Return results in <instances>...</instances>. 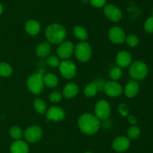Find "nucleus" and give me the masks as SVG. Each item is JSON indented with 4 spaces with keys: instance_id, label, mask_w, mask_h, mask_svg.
<instances>
[{
    "instance_id": "1",
    "label": "nucleus",
    "mask_w": 153,
    "mask_h": 153,
    "mask_svg": "<svg viewBox=\"0 0 153 153\" xmlns=\"http://www.w3.org/2000/svg\"><path fill=\"white\" fill-rule=\"evenodd\" d=\"M79 129L82 133L92 135L97 133L100 128V121L96 116L85 113L81 116L78 121Z\"/></svg>"
},
{
    "instance_id": "2",
    "label": "nucleus",
    "mask_w": 153,
    "mask_h": 153,
    "mask_svg": "<svg viewBox=\"0 0 153 153\" xmlns=\"http://www.w3.org/2000/svg\"><path fill=\"white\" fill-rule=\"evenodd\" d=\"M46 36L50 43L58 44L64 41L67 36V32L63 26L58 23H53L46 28Z\"/></svg>"
},
{
    "instance_id": "3",
    "label": "nucleus",
    "mask_w": 153,
    "mask_h": 153,
    "mask_svg": "<svg viewBox=\"0 0 153 153\" xmlns=\"http://www.w3.org/2000/svg\"><path fill=\"white\" fill-rule=\"evenodd\" d=\"M43 71L40 70L37 73L33 74L27 80V87L31 93L38 94L43 92L44 88Z\"/></svg>"
},
{
    "instance_id": "4",
    "label": "nucleus",
    "mask_w": 153,
    "mask_h": 153,
    "mask_svg": "<svg viewBox=\"0 0 153 153\" xmlns=\"http://www.w3.org/2000/svg\"><path fill=\"white\" fill-rule=\"evenodd\" d=\"M129 74L135 80L144 79L148 74L147 65L143 62H134L130 65Z\"/></svg>"
},
{
    "instance_id": "5",
    "label": "nucleus",
    "mask_w": 153,
    "mask_h": 153,
    "mask_svg": "<svg viewBox=\"0 0 153 153\" xmlns=\"http://www.w3.org/2000/svg\"><path fill=\"white\" fill-rule=\"evenodd\" d=\"M75 54L78 60L82 62H86L91 58L92 50L89 44L87 42H81L76 45L75 48Z\"/></svg>"
},
{
    "instance_id": "6",
    "label": "nucleus",
    "mask_w": 153,
    "mask_h": 153,
    "mask_svg": "<svg viewBox=\"0 0 153 153\" xmlns=\"http://www.w3.org/2000/svg\"><path fill=\"white\" fill-rule=\"evenodd\" d=\"M59 70L61 74L67 79H72L74 77L77 72L76 65L73 62L70 60H64L59 64Z\"/></svg>"
},
{
    "instance_id": "7",
    "label": "nucleus",
    "mask_w": 153,
    "mask_h": 153,
    "mask_svg": "<svg viewBox=\"0 0 153 153\" xmlns=\"http://www.w3.org/2000/svg\"><path fill=\"white\" fill-rule=\"evenodd\" d=\"M94 112H95L96 116L99 119H107L111 116L110 104H108V102L105 100H100L96 104Z\"/></svg>"
},
{
    "instance_id": "8",
    "label": "nucleus",
    "mask_w": 153,
    "mask_h": 153,
    "mask_svg": "<svg viewBox=\"0 0 153 153\" xmlns=\"http://www.w3.org/2000/svg\"><path fill=\"white\" fill-rule=\"evenodd\" d=\"M43 135V130L40 127L33 125L25 129L24 136L25 140L29 142H36L40 140Z\"/></svg>"
},
{
    "instance_id": "9",
    "label": "nucleus",
    "mask_w": 153,
    "mask_h": 153,
    "mask_svg": "<svg viewBox=\"0 0 153 153\" xmlns=\"http://www.w3.org/2000/svg\"><path fill=\"white\" fill-rule=\"evenodd\" d=\"M104 14L106 17L113 22H118L122 18V11L114 4H109L104 6Z\"/></svg>"
},
{
    "instance_id": "10",
    "label": "nucleus",
    "mask_w": 153,
    "mask_h": 153,
    "mask_svg": "<svg viewBox=\"0 0 153 153\" xmlns=\"http://www.w3.org/2000/svg\"><path fill=\"white\" fill-rule=\"evenodd\" d=\"M104 91L110 97H118L123 93V86L116 81H109L105 84Z\"/></svg>"
},
{
    "instance_id": "11",
    "label": "nucleus",
    "mask_w": 153,
    "mask_h": 153,
    "mask_svg": "<svg viewBox=\"0 0 153 153\" xmlns=\"http://www.w3.org/2000/svg\"><path fill=\"white\" fill-rule=\"evenodd\" d=\"M74 51V45L70 41H63L57 49L58 57L63 59L70 58Z\"/></svg>"
},
{
    "instance_id": "12",
    "label": "nucleus",
    "mask_w": 153,
    "mask_h": 153,
    "mask_svg": "<svg viewBox=\"0 0 153 153\" xmlns=\"http://www.w3.org/2000/svg\"><path fill=\"white\" fill-rule=\"evenodd\" d=\"M108 36L110 40L113 43L120 44L123 43L126 39V33L119 26H114L110 28L108 32Z\"/></svg>"
},
{
    "instance_id": "13",
    "label": "nucleus",
    "mask_w": 153,
    "mask_h": 153,
    "mask_svg": "<svg viewBox=\"0 0 153 153\" xmlns=\"http://www.w3.org/2000/svg\"><path fill=\"white\" fill-rule=\"evenodd\" d=\"M65 112L63 109L57 106H52L46 111V118L54 122H59L64 119Z\"/></svg>"
},
{
    "instance_id": "14",
    "label": "nucleus",
    "mask_w": 153,
    "mask_h": 153,
    "mask_svg": "<svg viewBox=\"0 0 153 153\" xmlns=\"http://www.w3.org/2000/svg\"><path fill=\"white\" fill-rule=\"evenodd\" d=\"M130 146L129 138L125 136H120L114 140L112 147L118 152H123L126 151Z\"/></svg>"
},
{
    "instance_id": "15",
    "label": "nucleus",
    "mask_w": 153,
    "mask_h": 153,
    "mask_svg": "<svg viewBox=\"0 0 153 153\" xmlns=\"http://www.w3.org/2000/svg\"><path fill=\"white\" fill-rule=\"evenodd\" d=\"M132 57L130 52L126 50H122L119 52L116 57V62L120 68H126L131 63Z\"/></svg>"
},
{
    "instance_id": "16",
    "label": "nucleus",
    "mask_w": 153,
    "mask_h": 153,
    "mask_svg": "<svg viewBox=\"0 0 153 153\" xmlns=\"http://www.w3.org/2000/svg\"><path fill=\"white\" fill-rule=\"evenodd\" d=\"M10 153H28V145L22 140H16L10 146Z\"/></svg>"
},
{
    "instance_id": "17",
    "label": "nucleus",
    "mask_w": 153,
    "mask_h": 153,
    "mask_svg": "<svg viewBox=\"0 0 153 153\" xmlns=\"http://www.w3.org/2000/svg\"><path fill=\"white\" fill-rule=\"evenodd\" d=\"M125 94L128 98H134L139 92V85L136 81L130 80L125 87Z\"/></svg>"
},
{
    "instance_id": "18",
    "label": "nucleus",
    "mask_w": 153,
    "mask_h": 153,
    "mask_svg": "<svg viewBox=\"0 0 153 153\" xmlns=\"http://www.w3.org/2000/svg\"><path fill=\"white\" fill-rule=\"evenodd\" d=\"M79 92V86L75 82H69L64 86L63 94L67 98H74Z\"/></svg>"
},
{
    "instance_id": "19",
    "label": "nucleus",
    "mask_w": 153,
    "mask_h": 153,
    "mask_svg": "<svg viewBox=\"0 0 153 153\" xmlns=\"http://www.w3.org/2000/svg\"><path fill=\"white\" fill-rule=\"evenodd\" d=\"M25 28L26 32L31 35H36L40 31V25L37 20H31L25 23Z\"/></svg>"
},
{
    "instance_id": "20",
    "label": "nucleus",
    "mask_w": 153,
    "mask_h": 153,
    "mask_svg": "<svg viewBox=\"0 0 153 153\" xmlns=\"http://www.w3.org/2000/svg\"><path fill=\"white\" fill-rule=\"evenodd\" d=\"M51 52V45L48 42H43L37 46L36 49V54L39 57H46Z\"/></svg>"
},
{
    "instance_id": "21",
    "label": "nucleus",
    "mask_w": 153,
    "mask_h": 153,
    "mask_svg": "<svg viewBox=\"0 0 153 153\" xmlns=\"http://www.w3.org/2000/svg\"><path fill=\"white\" fill-rule=\"evenodd\" d=\"M44 85L49 88H55L58 83V79L56 75L52 73H48L43 76Z\"/></svg>"
},
{
    "instance_id": "22",
    "label": "nucleus",
    "mask_w": 153,
    "mask_h": 153,
    "mask_svg": "<svg viewBox=\"0 0 153 153\" xmlns=\"http://www.w3.org/2000/svg\"><path fill=\"white\" fill-rule=\"evenodd\" d=\"M73 34L76 38L81 40H85L88 39V34L87 30L82 26H76L73 29Z\"/></svg>"
},
{
    "instance_id": "23",
    "label": "nucleus",
    "mask_w": 153,
    "mask_h": 153,
    "mask_svg": "<svg viewBox=\"0 0 153 153\" xmlns=\"http://www.w3.org/2000/svg\"><path fill=\"white\" fill-rule=\"evenodd\" d=\"M34 107L35 110L40 114L45 113L46 112V110H47V106H46V102L41 98H36L34 100Z\"/></svg>"
},
{
    "instance_id": "24",
    "label": "nucleus",
    "mask_w": 153,
    "mask_h": 153,
    "mask_svg": "<svg viewBox=\"0 0 153 153\" xmlns=\"http://www.w3.org/2000/svg\"><path fill=\"white\" fill-rule=\"evenodd\" d=\"M13 72L12 67L6 62H0V76L7 77L10 76Z\"/></svg>"
},
{
    "instance_id": "25",
    "label": "nucleus",
    "mask_w": 153,
    "mask_h": 153,
    "mask_svg": "<svg viewBox=\"0 0 153 153\" xmlns=\"http://www.w3.org/2000/svg\"><path fill=\"white\" fill-rule=\"evenodd\" d=\"M84 92H85V96H87L88 98L94 97V95H96V94L97 92V86L96 84V82H93L88 84L85 88Z\"/></svg>"
},
{
    "instance_id": "26",
    "label": "nucleus",
    "mask_w": 153,
    "mask_h": 153,
    "mask_svg": "<svg viewBox=\"0 0 153 153\" xmlns=\"http://www.w3.org/2000/svg\"><path fill=\"white\" fill-rule=\"evenodd\" d=\"M9 134H10V136L13 139L19 140H20L22 137L23 134H22V130H21L20 128L17 127V126H13L9 130Z\"/></svg>"
},
{
    "instance_id": "27",
    "label": "nucleus",
    "mask_w": 153,
    "mask_h": 153,
    "mask_svg": "<svg viewBox=\"0 0 153 153\" xmlns=\"http://www.w3.org/2000/svg\"><path fill=\"white\" fill-rule=\"evenodd\" d=\"M140 134V129L137 126L134 125L131 126L128 128V131H127V135L129 139H137L139 137Z\"/></svg>"
},
{
    "instance_id": "28",
    "label": "nucleus",
    "mask_w": 153,
    "mask_h": 153,
    "mask_svg": "<svg viewBox=\"0 0 153 153\" xmlns=\"http://www.w3.org/2000/svg\"><path fill=\"white\" fill-rule=\"evenodd\" d=\"M110 74V77L114 81H115L120 79V77L122 76L123 72L122 70L119 67H114L110 70V74Z\"/></svg>"
},
{
    "instance_id": "29",
    "label": "nucleus",
    "mask_w": 153,
    "mask_h": 153,
    "mask_svg": "<svg viewBox=\"0 0 153 153\" xmlns=\"http://www.w3.org/2000/svg\"><path fill=\"white\" fill-rule=\"evenodd\" d=\"M125 40L127 44L129 46H131V47L136 46L139 43L138 38L133 34H129V35H128L127 37H126Z\"/></svg>"
},
{
    "instance_id": "30",
    "label": "nucleus",
    "mask_w": 153,
    "mask_h": 153,
    "mask_svg": "<svg viewBox=\"0 0 153 153\" xmlns=\"http://www.w3.org/2000/svg\"><path fill=\"white\" fill-rule=\"evenodd\" d=\"M46 63H47V64L49 67L56 68L59 66L60 61L58 57L55 56H50L48 57V58L46 59Z\"/></svg>"
},
{
    "instance_id": "31",
    "label": "nucleus",
    "mask_w": 153,
    "mask_h": 153,
    "mask_svg": "<svg viewBox=\"0 0 153 153\" xmlns=\"http://www.w3.org/2000/svg\"><path fill=\"white\" fill-rule=\"evenodd\" d=\"M50 101L53 102V103H58V102L61 101L62 99V94L59 92H52L50 93L49 97Z\"/></svg>"
},
{
    "instance_id": "32",
    "label": "nucleus",
    "mask_w": 153,
    "mask_h": 153,
    "mask_svg": "<svg viewBox=\"0 0 153 153\" xmlns=\"http://www.w3.org/2000/svg\"><path fill=\"white\" fill-rule=\"evenodd\" d=\"M144 29L147 33H153V16L146 20L144 23Z\"/></svg>"
},
{
    "instance_id": "33",
    "label": "nucleus",
    "mask_w": 153,
    "mask_h": 153,
    "mask_svg": "<svg viewBox=\"0 0 153 153\" xmlns=\"http://www.w3.org/2000/svg\"><path fill=\"white\" fill-rule=\"evenodd\" d=\"M106 1L107 0H89L91 5L95 8H97L104 7L106 4Z\"/></svg>"
},
{
    "instance_id": "34",
    "label": "nucleus",
    "mask_w": 153,
    "mask_h": 153,
    "mask_svg": "<svg viewBox=\"0 0 153 153\" xmlns=\"http://www.w3.org/2000/svg\"><path fill=\"white\" fill-rule=\"evenodd\" d=\"M119 111L123 116H127L128 114V107L126 104H120L119 106Z\"/></svg>"
},
{
    "instance_id": "35",
    "label": "nucleus",
    "mask_w": 153,
    "mask_h": 153,
    "mask_svg": "<svg viewBox=\"0 0 153 153\" xmlns=\"http://www.w3.org/2000/svg\"><path fill=\"white\" fill-rule=\"evenodd\" d=\"M128 122H129L131 124H135L136 123H137V118H136L134 116H129L128 117Z\"/></svg>"
},
{
    "instance_id": "36",
    "label": "nucleus",
    "mask_w": 153,
    "mask_h": 153,
    "mask_svg": "<svg viewBox=\"0 0 153 153\" xmlns=\"http://www.w3.org/2000/svg\"><path fill=\"white\" fill-rule=\"evenodd\" d=\"M2 12H3V6H2V4L0 3V15L2 14Z\"/></svg>"
},
{
    "instance_id": "37",
    "label": "nucleus",
    "mask_w": 153,
    "mask_h": 153,
    "mask_svg": "<svg viewBox=\"0 0 153 153\" xmlns=\"http://www.w3.org/2000/svg\"><path fill=\"white\" fill-rule=\"evenodd\" d=\"M85 153H92V152H85Z\"/></svg>"
},
{
    "instance_id": "38",
    "label": "nucleus",
    "mask_w": 153,
    "mask_h": 153,
    "mask_svg": "<svg viewBox=\"0 0 153 153\" xmlns=\"http://www.w3.org/2000/svg\"><path fill=\"white\" fill-rule=\"evenodd\" d=\"M152 15H153V8H152Z\"/></svg>"
}]
</instances>
